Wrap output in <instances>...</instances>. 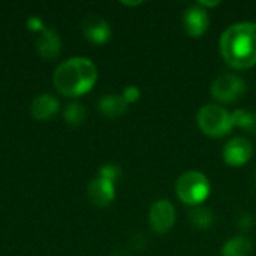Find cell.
Listing matches in <instances>:
<instances>
[{
  "mask_svg": "<svg viewBox=\"0 0 256 256\" xmlns=\"http://www.w3.org/2000/svg\"><path fill=\"white\" fill-rule=\"evenodd\" d=\"M219 50L234 69H249L256 64V22L243 21L230 26L220 36Z\"/></svg>",
  "mask_w": 256,
  "mask_h": 256,
  "instance_id": "cell-1",
  "label": "cell"
},
{
  "mask_svg": "<svg viewBox=\"0 0 256 256\" xmlns=\"http://www.w3.org/2000/svg\"><path fill=\"white\" fill-rule=\"evenodd\" d=\"M56 90L64 98H78L90 92L98 81V68L87 57H70L62 62L52 75Z\"/></svg>",
  "mask_w": 256,
  "mask_h": 256,
  "instance_id": "cell-2",
  "label": "cell"
},
{
  "mask_svg": "<svg viewBox=\"0 0 256 256\" xmlns=\"http://www.w3.org/2000/svg\"><path fill=\"white\" fill-rule=\"evenodd\" d=\"M196 123L200 129L212 138L225 136L234 128L231 112L218 104L202 105L196 114Z\"/></svg>",
  "mask_w": 256,
  "mask_h": 256,
  "instance_id": "cell-3",
  "label": "cell"
},
{
  "mask_svg": "<svg viewBox=\"0 0 256 256\" xmlns=\"http://www.w3.org/2000/svg\"><path fill=\"white\" fill-rule=\"evenodd\" d=\"M210 182L200 171H188L182 174L176 183V192L182 202L198 207L202 204L210 195Z\"/></svg>",
  "mask_w": 256,
  "mask_h": 256,
  "instance_id": "cell-4",
  "label": "cell"
},
{
  "mask_svg": "<svg viewBox=\"0 0 256 256\" xmlns=\"http://www.w3.org/2000/svg\"><path fill=\"white\" fill-rule=\"evenodd\" d=\"M246 82L236 74L219 75L212 84V94L218 102L232 104L246 93Z\"/></svg>",
  "mask_w": 256,
  "mask_h": 256,
  "instance_id": "cell-5",
  "label": "cell"
},
{
  "mask_svg": "<svg viewBox=\"0 0 256 256\" xmlns=\"http://www.w3.org/2000/svg\"><path fill=\"white\" fill-rule=\"evenodd\" d=\"M148 222L154 232L166 234L176 224V207L168 200H158L148 212Z\"/></svg>",
  "mask_w": 256,
  "mask_h": 256,
  "instance_id": "cell-6",
  "label": "cell"
},
{
  "mask_svg": "<svg viewBox=\"0 0 256 256\" xmlns=\"http://www.w3.org/2000/svg\"><path fill=\"white\" fill-rule=\"evenodd\" d=\"M224 160L226 165L238 168L244 164H248L254 156V146L248 138L236 136L230 140L222 152Z\"/></svg>",
  "mask_w": 256,
  "mask_h": 256,
  "instance_id": "cell-7",
  "label": "cell"
},
{
  "mask_svg": "<svg viewBox=\"0 0 256 256\" xmlns=\"http://www.w3.org/2000/svg\"><path fill=\"white\" fill-rule=\"evenodd\" d=\"M182 22H183V28L184 32L192 36V38H200L202 36L210 24V16H208V10L201 8L198 3L189 6L182 16Z\"/></svg>",
  "mask_w": 256,
  "mask_h": 256,
  "instance_id": "cell-8",
  "label": "cell"
},
{
  "mask_svg": "<svg viewBox=\"0 0 256 256\" xmlns=\"http://www.w3.org/2000/svg\"><path fill=\"white\" fill-rule=\"evenodd\" d=\"M82 33L88 42L94 45H104L111 39L112 30L106 20L99 15H90L82 22Z\"/></svg>",
  "mask_w": 256,
  "mask_h": 256,
  "instance_id": "cell-9",
  "label": "cell"
},
{
  "mask_svg": "<svg viewBox=\"0 0 256 256\" xmlns=\"http://www.w3.org/2000/svg\"><path fill=\"white\" fill-rule=\"evenodd\" d=\"M87 196L88 201L96 207H108L116 198V184L102 178H93L87 186Z\"/></svg>",
  "mask_w": 256,
  "mask_h": 256,
  "instance_id": "cell-10",
  "label": "cell"
},
{
  "mask_svg": "<svg viewBox=\"0 0 256 256\" xmlns=\"http://www.w3.org/2000/svg\"><path fill=\"white\" fill-rule=\"evenodd\" d=\"M60 110L58 99L51 93H42L36 96L30 104V116L38 122L51 120Z\"/></svg>",
  "mask_w": 256,
  "mask_h": 256,
  "instance_id": "cell-11",
  "label": "cell"
},
{
  "mask_svg": "<svg viewBox=\"0 0 256 256\" xmlns=\"http://www.w3.org/2000/svg\"><path fill=\"white\" fill-rule=\"evenodd\" d=\"M34 48L38 54L45 60L56 58L62 51V39L58 33L52 28H44L34 40Z\"/></svg>",
  "mask_w": 256,
  "mask_h": 256,
  "instance_id": "cell-12",
  "label": "cell"
},
{
  "mask_svg": "<svg viewBox=\"0 0 256 256\" xmlns=\"http://www.w3.org/2000/svg\"><path fill=\"white\" fill-rule=\"evenodd\" d=\"M128 104L126 100L122 98V94H105L99 99L98 102V108L99 112L106 117V118H117L122 117L126 111H128Z\"/></svg>",
  "mask_w": 256,
  "mask_h": 256,
  "instance_id": "cell-13",
  "label": "cell"
},
{
  "mask_svg": "<svg viewBox=\"0 0 256 256\" xmlns=\"http://www.w3.org/2000/svg\"><path fill=\"white\" fill-rule=\"evenodd\" d=\"M222 256H252L254 254V244L246 236H238L234 238H230L224 248Z\"/></svg>",
  "mask_w": 256,
  "mask_h": 256,
  "instance_id": "cell-14",
  "label": "cell"
},
{
  "mask_svg": "<svg viewBox=\"0 0 256 256\" xmlns=\"http://www.w3.org/2000/svg\"><path fill=\"white\" fill-rule=\"evenodd\" d=\"M189 220H190V225L198 230V231H207L213 226L214 224V213L207 208V207H194L190 212H189Z\"/></svg>",
  "mask_w": 256,
  "mask_h": 256,
  "instance_id": "cell-15",
  "label": "cell"
},
{
  "mask_svg": "<svg viewBox=\"0 0 256 256\" xmlns=\"http://www.w3.org/2000/svg\"><path fill=\"white\" fill-rule=\"evenodd\" d=\"M87 110L81 102H70L63 110V118L69 126H81L86 122Z\"/></svg>",
  "mask_w": 256,
  "mask_h": 256,
  "instance_id": "cell-16",
  "label": "cell"
},
{
  "mask_svg": "<svg viewBox=\"0 0 256 256\" xmlns=\"http://www.w3.org/2000/svg\"><path fill=\"white\" fill-rule=\"evenodd\" d=\"M234 128L244 129L246 132L256 135V112L248 110H236L231 112Z\"/></svg>",
  "mask_w": 256,
  "mask_h": 256,
  "instance_id": "cell-17",
  "label": "cell"
},
{
  "mask_svg": "<svg viewBox=\"0 0 256 256\" xmlns=\"http://www.w3.org/2000/svg\"><path fill=\"white\" fill-rule=\"evenodd\" d=\"M99 177H102V178H105V180H108V182L116 184L120 180V177H122V170L116 164H105L99 170Z\"/></svg>",
  "mask_w": 256,
  "mask_h": 256,
  "instance_id": "cell-18",
  "label": "cell"
},
{
  "mask_svg": "<svg viewBox=\"0 0 256 256\" xmlns=\"http://www.w3.org/2000/svg\"><path fill=\"white\" fill-rule=\"evenodd\" d=\"M140 96H141V90L136 86H128V87H124V90L122 93V98L126 100L128 105L136 102L140 99Z\"/></svg>",
  "mask_w": 256,
  "mask_h": 256,
  "instance_id": "cell-19",
  "label": "cell"
},
{
  "mask_svg": "<svg viewBox=\"0 0 256 256\" xmlns=\"http://www.w3.org/2000/svg\"><path fill=\"white\" fill-rule=\"evenodd\" d=\"M254 224H255V219H254V216L249 214V213L240 214V218H238V220H237V226H238V230H240L242 232L250 231L252 226H254Z\"/></svg>",
  "mask_w": 256,
  "mask_h": 256,
  "instance_id": "cell-20",
  "label": "cell"
},
{
  "mask_svg": "<svg viewBox=\"0 0 256 256\" xmlns=\"http://www.w3.org/2000/svg\"><path fill=\"white\" fill-rule=\"evenodd\" d=\"M146 244H147V238H146L144 234H136V236L132 238V242H130V248H132L134 250H141V249L146 248Z\"/></svg>",
  "mask_w": 256,
  "mask_h": 256,
  "instance_id": "cell-21",
  "label": "cell"
},
{
  "mask_svg": "<svg viewBox=\"0 0 256 256\" xmlns=\"http://www.w3.org/2000/svg\"><path fill=\"white\" fill-rule=\"evenodd\" d=\"M27 27H28V30H34V32H39V33L45 28L42 20L38 18V16H30L27 20Z\"/></svg>",
  "mask_w": 256,
  "mask_h": 256,
  "instance_id": "cell-22",
  "label": "cell"
},
{
  "mask_svg": "<svg viewBox=\"0 0 256 256\" xmlns=\"http://www.w3.org/2000/svg\"><path fill=\"white\" fill-rule=\"evenodd\" d=\"M198 4L201 6V8H204V9H210V8H214V6H218V4H220V2L219 0H214V2H198Z\"/></svg>",
  "mask_w": 256,
  "mask_h": 256,
  "instance_id": "cell-23",
  "label": "cell"
},
{
  "mask_svg": "<svg viewBox=\"0 0 256 256\" xmlns=\"http://www.w3.org/2000/svg\"><path fill=\"white\" fill-rule=\"evenodd\" d=\"M111 256H130V254L128 252V250H123V249H117V250H114Z\"/></svg>",
  "mask_w": 256,
  "mask_h": 256,
  "instance_id": "cell-24",
  "label": "cell"
},
{
  "mask_svg": "<svg viewBox=\"0 0 256 256\" xmlns=\"http://www.w3.org/2000/svg\"><path fill=\"white\" fill-rule=\"evenodd\" d=\"M123 4H128V6H138L141 4V2H122Z\"/></svg>",
  "mask_w": 256,
  "mask_h": 256,
  "instance_id": "cell-25",
  "label": "cell"
}]
</instances>
